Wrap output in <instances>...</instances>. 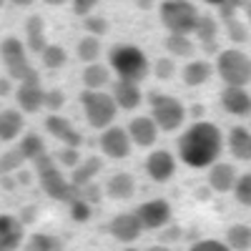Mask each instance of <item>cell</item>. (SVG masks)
Masks as SVG:
<instances>
[{
    "label": "cell",
    "mask_w": 251,
    "mask_h": 251,
    "mask_svg": "<svg viewBox=\"0 0 251 251\" xmlns=\"http://www.w3.org/2000/svg\"><path fill=\"white\" fill-rule=\"evenodd\" d=\"M224 151V136L219 126L196 121L178 136V158L191 169H208L219 161Z\"/></svg>",
    "instance_id": "1"
},
{
    "label": "cell",
    "mask_w": 251,
    "mask_h": 251,
    "mask_svg": "<svg viewBox=\"0 0 251 251\" xmlns=\"http://www.w3.org/2000/svg\"><path fill=\"white\" fill-rule=\"evenodd\" d=\"M108 68L121 78V80H133L141 83L151 71V63L146 53L138 46L131 43H118L108 50Z\"/></svg>",
    "instance_id": "2"
},
{
    "label": "cell",
    "mask_w": 251,
    "mask_h": 251,
    "mask_svg": "<svg viewBox=\"0 0 251 251\" xmlns=\"http://www.w3.org/2000/svg\"><path fill=\"white\" fill-rule=\"evenodd\" d=\"M33 166H35V174H38V178H40V186H43V191H46L50 199L63 201V203H71V201L80 199V188L73 186L66 176L60 174L55 158H50V156L46 153V156H40L38 161H33Z\"/></svg>",
    "instance_id": "3"
},
{
    "label": "cell",
    "mask_w": 251,
    "mask_h": 251,
    "mask_svg": "<svg viewBox=\"0 0 251 251\" xmlns=\"http://www.w3.org/2000/svg\"><path fill=\"white\" fill-rule=\"evenodd\" d=\"M158 13H161V23L166 30L183 33V35H194V28L201 15L191 0H163Z\"/></svg>",
    "instance_id": "4"
},
{
    "label": "cell",
    "mask_w": 251,
    "mask_h": 251,
    "mask_svg": "<svg viewBox=\"0 0 251 251\" xmlns=\"http://www.w3.org/2000/svg\"><path fill=\"white\" fill-rule=\"evenodd\" d=\"M0 58H3V66L8 71V78L10 80H18V83H25V80H38V71L28 63V48L23 40L18 38H5L0 43Z\"/></svg>",
    "instance_id": "5"
},
{
    "label": "cell",
    "mask_w": 251,
    "mask_h": 251,
    "mask_svg": "<svg viewBox=\"0 0 251 251\" xmlns=\"http://www.w3.org/2000/svg\"><path fill=\"white\" fill-rule=\"evenodd\" d=\"M80 106H83V113H86V121L98 131L113 126L116 113H118L113 96L106 93V91H88L86 88L80 93Z\"/></svg>",
    "instance_id": "6"
},
{
    "label": "cell",
    "mask_w": 251,
    "mask_h": 251,
    "mask_svg": "<svg viewBox=\"0 0 251 251\" xmlns=\"http://www.w3.org/2000/svg\"><path fill=\"white\" fill-rule=\"evenodd\" d=\"M216 73L226 86L246 88L251 83V58L239 48L221 50L219 58H216Z\"/></svg>",
    "instance_id": "7"
},
{
    "label": "cell",
    "mask_w": 251,
    "mask_h": 251,
    "mask_svg": "<svg viewBox=\"0 0 251 251\" xmlns=\"http://www.w3.org/2000/svg\"><path fill=\"white\" fill-rule=\"evenodd\" d=\"M151 103V118L156 121L158 131H178L183 121H186V108L183 103L174 96H166V93H151L149 96Z\"/></svg>",
    "instance_id": "8"
},
{
    "label": "cell",
    "mask_w": 251,
    "mask_h": 251,
    "mask_svg": "<svg viewBox=\"0 0 251 251\" xmlns=\"http://www.w3.org/2000/svg\"><path fill=\"white\" fill-rule=\"evenodd\" d=\"M136 216L146 228H151V231H156V228H166L171 224V203L163 201V199H151V201H143L138 208H136Z\"/></svg>",
    "instance_id": "9"
},
{
    "label": "cell",
    "mask_w": 251,
    "mask_h": 251,
    "mask_svg": "<svg viewBox=\"0 0 251 251\" xmlns=\"http://www.w3.org/2000/svg\"><path fill=\"white\" fill-rule=\"evenodd\" d=\"M98 143H100V151L108 158H126L131 153V136H128L126 128H121V126H108V128H103Z\"/></svg>",
    "instance_id": "10"
},
{
    "label": "cell",
    "mask_w": 251,
    "mask_h": 251,
    "mask_svg": "<svg viewBox=\"0 0 251 251\" xmlns=\"http://www.w3.org/2000/svg\"><path fill=\"white\" fill-rule=\"evenodd\" d=\"M46 131L58 138L63 146H71V149H80V143H83V136L80 131H75V126L68 121V118H63L58 113H50L46 118Z\"/></svg>",
    "instance_id": "11"
},
{
    "label": "cell",
    "mask_w": 251,
    "mask_h": 251,
    "mask_svg": "<svg viewBox=\"0 0 251 251\" xmlns=\"http://www.w3.org/2000/svg\"><path fill=\"white\" fill-rule=\"evenodd\" d=\"M146 174L149 178H153L156 183H166L169 178H174L176 174V158L171 151H153L149 158H146Z\"/></svg>",
    "instance_id": "12"
},
{
    "label": "cell",
    "mask_w": 251,
    "mask_h": 251,
    "mask_svg": "<svg viewBox=\"0 0 251 251\" xmlns=\"http://www.w3.org/2000/svg\"><path fill=\"white\" fill-rule=\"evenodd\" d=\"M15 100H18V106H20L23 113H38L40 108H43V100H46V91H43V86H40V78L18 83Z\"/></svg>",
    "instance_id": "13"
},
{
    "label": "cell",
    "mask_w": 251,
    "mask_h": 251,
    "mask_svg": "<svg viewBox=\"0 0 251 251\" xmlns=\"http://www.w3.org/2000/svg\"><path fill=\"white\" fill-rule=\"evenodd\" d=\"M221 106L226 113L246 118V116H251V93L239 86H226L221 91Z\"/></svg>",
    "instance_id": "14"
},
{
    "label": "cell",
    "mask_w": 251,
    "mask_h": 251,
    "mask_svg": "<svg viewBox=\"0 0 251 251\" xmlns=\"http://www.w3.org/2000/svg\"><path fill=\"white\" fill-rule=\"evenodd\" d=\"M108 231H111V236L116 241L131 244V241H136L143 234V226H141V221H138V216L133 211V214H118V216H113V221L108 224Z\"/></svg>",
    "instance_id": "15"
},
{
    "label": "cell",
    "mask_w": 251,
    "mask_h": 251,
    "mask_svg": "<svg viewBox=\"0 0 251 251\" xmlns=\"http://www.w3.org/2000/svg\"><path fill=\"white\" fill-rule=\"evenodd\" d=\"M126 131L131 136V143L141 146V149H149V146H153L156 138H158V126L151 116H136Z\"/></svg>",
    "instance_id": "16"
},
{
    "label": "cell",
    "mask_w": 251,
    "mask_h": 251,
    "mask_svg": "<svg viewBox=\"0 0 251 251\" xmlns=\"http://www.w3.org/2000/svg\"><path fill=\"white\" fill-rule=\"evenodd\" d=\"M111 96L116 100V106L123 108V111H133L141 106V100H143V93H141V86L133 80H116L113 83V88H111Z\"/></svg>",
    "instance_id": "17"
},
{
    "label": "cell",
    "mask_w": 251,
    "mask_h": 251,
    "mask_svg": "<svg viewBox=\"0 0 251 251\" xmlns=\"http://www.w3.org/2000/svg\"><path fill=\"white\" fill-rule=\"evenodd\" d=\"M239 174L231 163H224V161H216L214 166H208V186L219 194H228L234 191V183H236Z\"/></svg>",
    "instance_id": "18"
},
{
    "label": "cell",
    "mask_w": 251,
    "mask_h": 251,
    "mask_svg": "<svg viewBox=\"0 0 251 251\" xmlns=\"http://www.w3.org/2000/svg\"><path fill=\"white\" fill-rule=\"evenodd\" d=\"M23 244V221L0 214V251H15Z\"/></svg>",
    "instance_id": "19"
},
{
    "label": "cell",
    "mask_w": 251,
    "mask_h": 251,
    "mask_svg": "<svg viewBox=\"0 0 251 251\" xmlns=\"http://www.w3.org/2000/svg\"><path fill=\"white\" fill-rule=\"evenodd\" d=\"M226 146H228V151H231L234 158L249 161V156H251V128H244V126H234V128L228 131Z\"/></svg>",
    "instance_id": "20"
},
{
    "label": "cell",
    "mask_w": 251,
    "mask_h": 251,
    "mask_svg": "<svg viewBox=\"0 0 251 251\" xmlns=\"http://www.w3.org/2000/svg\"><path fill=\"white\" fill-rule=\"evenodd\" d=\"M48 46L46 40V23L40 15H30L25 20V48L30 53H43Z\"/></svg>",
    "instance_id": "21"
},
{
    "label": "cell",
    "mask_w": 251,
    "mask_h": 251,
    "mask_svg": "<svg viewBox=\"0 0 251 251\" xmlns=\"http://www.w3.org/2000/svg\"><path fill=\"white\" fill-rule=\"evenodd\" d=\"M106 194H108L111 199H116V201L131 199V196L136 194V178H133L131 174H126V171L113 174V176L108 178V183H106Z\"/></svg>",
    "instance_id": "22"
},
{
    "label": "cell",
    "mask_w": 251,
    "mask_h": 251,
    "mask_svg": "<svg viewBox=\"0 0 251 251\" xmlns=\"http://www.w3.org/2000/svg\"><path fill=\"white\" fill-rule=\"evenodd\" d=\"M25 128V118L20 111H0V141H15Z\"/></svg>",
    "instance_id": "23"
},
{
    "label": "cell",
    "mask_w": 251,
    "mask_h": 251,
    "mask_svg": "<svg viewBox=\"0 0 251 251\" xmlns=\"http://www.w3.org/2000/svg\"><path fill=\"white\" fill-rule=\"evenodd\" d=\"M111 83V68L103 63H88L83 71V86L88 91H103Z\"/></svg>",
    "instance_id": "24"
},
{
    "label": "cell",
    "mask_w": 251,
    "mask_h": 251,
    "mask_svg": "<svg viewBox=\"0 0 251 251\" xmlns=\"http://www.w3.org/2000/svg\"><path fill=\"white\" fill-rule=\"evenodd\" d=\"M100 169H103V161L98 156H91L86 161H80L73 169V174H71V183L78 186V188L86 186V183H93V178L100 174Z\"/></svg>",
    "instance_id": "25"
},
{
    "label": "cell",
    "mask_w": 251,
    "mask_h": 251,
    "mask_svg": "<svg viewBox=\"0 0 251 251\" xmlns=\"http://www.w3.org/2000/svg\"><path fill=\"white\" fill-rule=\"evenodd\" d=\"M211 73H214V66L208 60H191V63H186L183 71H181L186 86H203V83L211 78Z\"/></svg>",
    "instance_id": "26"
},
{
    "label": "cell",
    "mask_w": 251,
    "mask_h": 251,
    "mask_svg": "<svg viewBox=\"0 0 251 251\" xmlns=\"http://www.w3.org/2000/svg\"><path fill=\"white\" fill-rule=\"evenodd\" d=\"M226 246L231 249V251H249L251 249V226L234 224L226 231Z\"/></svg>",
    "instance_id": "27"
},
{
    "label": "cell",
    "mask_w": 251,
    "mask_h": 251,
    "mask_svg": "<svg viewBox=\"0 0 251 251\" xmlns=\"http://www.w3.org/2000/svg\"><path fill=\"white\" fill-rule=\"evenodd\" d=\"M18 151L23 153V158H25V161H38L40 156H46V153H48V149H46V141L40 138L38 133H25L23 138H20Z\"/></svg>",
    "instance_id": "28"
},
{
    "label": "cell",
    "mask_w": 251,
    "mask_h": 251,
    "mask_svg": "<svg viewBox=\"0 0 251 251\" xmlns=\"http://www.w3.org/2000/svg\"><path fill=\"white\" fill-rule=\"evenodd\" d=\"M166 50L176 58H188L194 53V40H191V35H183V33H169V38H166Z\"/></svg>",
    "instance_id": "29"
},
{
    "label": "cell",
    "mask_w": 251,
    "mask_h": 251,
    "mask_svg": "<svg viewBox=\"0 0 251 251\" xmlns=\"http://www.w3.org/2000/svg\"><path fill=\"white\" fill-rule=\"evenodd\" d=\"M194 35L199 38L201 46L216 43V35H219V23H216V18H211V15H199V23H196V28H194Z\"/></svg>",
    "instance_id": "30"
},
{
    "label": "cell",
    "mask_w": 251,
    "mask_h": 251,
    "mask_svg": "<svg viewBox=\"0 0 251 251\" xmlns=\"http://www.w3.org/2000/svg\"><path fill=\"white\" fill-rule=\"evenodd\" d=\"M100 50H103L100 48V38H96V35H86L78 43V58L86 63V66H88V63H98Z\"/></svg>",
    "instance_id": "31"
},
{
    "label": "cell",
    "mask_w": 251,
    "mask_h": 251,
    "mask_svg": "<svg viewBox=\"0 0 251 251\" xmlns=\"http://www.w3.org/2000/svg\"><path fill=\"white\" fill-rule=\"evenodd\" d=\"M40 60H43V66H46V68L58 71V68L66 66L68 53H66V48H63V46H53V43H48V46H46V50L40 53Z\"/></svg>",
    "instance_id": "32"
},
{
    "label": "cell",
    "mask_w": 251,
    "mask_h": 251,
    "mask_svg": "<svg viewBox=\"0 0 251 251\" xmlns=\"http://www.w3.org/2000/svg\"><path fill=\"white\" fill-rule=\"evenodd\" d=\"M28 251H63V241L53 234H33L28 239Z\"/></svg>",
    "instance_id": "33"
},
{
    "label": "cell",
    "mask_w": 251,
    "mask_h": 251,
    "mask_svg": "<svg viewBox=\"0 0 251 251\" xmlns=\"http://www.w3.org/2000/svg\"><path fill=\"white\" fill-rule=\"evenodd\" d=\"M23 163H25V158H23V153H20L18 149L5 151L3 156H0V174L8 176L13 171H20V166H23Z\"/></svg>",
    "instance_id": "34"
},
{
    "label": "cell",
    "mask_w": 251,
    "mask_h": 251,
    "mask_svg": "<svg viewBox=\"0 0 251 251\" xmlns=\"http://www.w3.org/2000/svg\"><path fill=\"white\" fill-rule=\"evenodd\" d=\"M234 196L241 206H249L251 208V171L249 174H241L234 183Z\"/></svg>",
    "instance_id": "35"
},
{
    "label": "cell",
    "mask_w": 251,
    "mask_h": 251,
    "mask_svg": "<svg viewBox=\"0 0 251 251\" xmlns=\"http://www.w3.org/2000/svg\"><path fill=\"white\" fill-rule=\"evenodd\" d=\"M226 35L231 38V43H246L249 40V28H246V23H241L239 18H231V20H226Z\"/></svg>",
    "instance_id": "36"
},
{
    "label": "cell",
    "mask_w": 251,
    "mask_h": 251,
    "mask_svg": "<svg viewBox=\"0 0 251 251\" xmlns=\"http://www.w3.org/2000/svg\"><path fill=\"white\" fill-rule=\"evenodd\" d=\"M68 208H71V219L78 221V224H86V221L91 219V214H93V206H91L88 201H83V199L71 201Z\"/></svg>",
    "instance_id": "37"
},
{
    "label": "cell",
    "mask_w": 251,
    "mask_h": 251,
    "mask_svg": "<svg viewBox=\"0 0 251 251\" xmlns=\"http://www.w3.org/2000/svg\"><path fill=\"white\" fill-rule=\"evenodd\" d=\"M83 28L88 30V35L100 38V35H106V33H108V20L91 13V15H86V20H83Z\"/></svg>",
    "instance_id": "38"
},
{
    "label": "cell",
    "mask_w": 251,
    "mask_h": 251,
    "mask_svg": "<svg viewBox=\"0 0 251 251\" xmlns=\"http://www.w3.org/2000/svg\"><path fill=\"white\" fill-rule=\"evenodd\" d=\"M249 3H251V0H224V3L219 5V15L224 18V23H226V20L236 18L239 10H246Z\"/></svg>",
    "instance_id": "39"
},
{
    "label": "cell",
    "mask_w": 251,
    "mask_h": 251,
    "mask_svg": "<svg viewBox=\"0 0 251 251\" xmlns=\"http://www.w3.org/2000/svg\"><path fill=\"white\" fill-rule=\"evenodd\" d=\"M153 73H156L158 80H169V78H174V73H176V63H174V58H158V60H156V66H153Z\"/></svg>",
    "instance_id": "40"
},
{
    "label": "cell",
    "mask_w": 251,
    "mask_h": 251,
    "mask_svg": "<svg viewBox=\"0 0 251 251\" xmlns=\"http://www.w3.org/2000/svg\"><path fill=\"white\" fill-rule=\"evenodd\" d=\"M55 161H58L60 166H66V169H75V166L80 163V153H78V149H71V146H63V151H58Z\"/></svg>",
    "instance_id": "41"
},
{
    "label": "cell",
    "mask_w": 251,
    "mask_h": 251,
    "mask_svg": "<svg viewBox=\"0 0 251 251\" xmlns=\"http://www.w3.org/2000/svg\"><path fill=\"white\" fill-rule=\"evenodd\" d=\"M63 103H66V93L53 88V91H46V100H43V108H48L50 113H58L63 108Z\"/></svg>",
    "instance_id": "42"
},
{
    "label": "cell",
    "mask_w": 251,
    "mask_h": 251,
    "mask_svg": "<svg viewBox=\"0 0 251 251\" xmlns=\"http://www.w3.org/2000/svg\"><path fill=\"white\" fill-rule=\"evenodd\" d=\"M188 251H231L226 246V241H216V239H203V241H196Z\"/></svg>",
    "instance_id": "43"
},
{
    "label": "cell",
    "mask_w": 251,
    "mask_h": 251,
    "mask_svg": "<svg viewBox=\"0 0 251 251\" xmlns=\"http://www.w3.org/2000/svg\"><path fill=\"white\" fill-rule=\"evenodd\" d=\"M80 199L83 201H88L91 206H96L100 201V188L96 183H86V186H80Z\"/></svg>",
    "instance_id": "44"
},
{
    "label": "cell",
    "mask_w": 251,
    "mask_h": 251,
    "mask_svg": "<svg viewBox=\"0 0 251 251\" xmlns=\"http://www.w3.org/2000/svg\"><path fill=\"white\" fill-rule=\"evenodd\" d=\"M71 3H73V10L78 15H91V10L100 3V0H71Z\"/></svg>",
    "instance_id": "45"
},
{
    "label": "cell",
    "mask_w": 251,
    "mask_h": 251,
    "mask_svg": "<svg viewBox=\"0 0 251 251\" xmlns=\"http://www.w3.org/2000/svg\"><path fill=\"white\" fill-rule=\"evenodd\" d=\"M178 236H181L178 226H171V228H166V231H163V241H178Z\"/></svg>",
    "instance_id": "46"
},
{
    "label": "cell",
    "mask_w": 251,
    "mask_h": 251,
    "mask_svg": "<svg viewBox=\"0 0 251 251\" xmlns=\"http://www.w3.org/2000/svg\"><path fill=\"white\" fill-rule=\"evenodd\" d=\"M13 91V80L10 78H0V96H10Z\"/></svg>",
    "instance_id": "47"
},
{
    "label": "cell",
    "mask_w": 251,
    "mask_h": 251,
    "mask_svg": "<svg viewBox=\"0 0 251 251\" xmlns=\"http://www.w3.org/2000/svg\"><path fill=\"white\" fill-rule=\"evenodd\" d=\"M33 216H35V208H25V211H23V224L33 221Z\"/></svg>",
    "instance_id": "48"
},
{
    "label": "cell",
    "mask_w": 251,
    "mask_h": 251,
    "mask_svg": "<svg viewBox=\"0 0 251 251\" xmlns=\"http://www.w3.org/2000/svg\"><path fill=\"white\" fill-rule=\"evenodd\" d=\"M13 5H20V8H28V5H33L35 0H10Z\"/></svg>",
    "instance_id": "49"
},
{
    "label": "cell",
    "mask_w": 251,
    "mask_h": 251,
    "mask_svg": "<svg viewBox=\"0 0 251 251\" xmlns=\"http://www.w3.org/2000/svg\"><path fill=\"white\" fill-rule=\"evenodd\" d=\"M191 116H194V118H201V116H203V106H194V108H191Z\"/></svg>",
    "instance_id": "50"
},
{
    "label": "cell",
    "mask_w": 251,
    "mask_h": 251,
    "mask_svg": "<svg viewBox=\"0 0 251 251\" xmlns=\"http://www.w3.org/2000/svg\"><path fill=\"white\" fill-rule=\"evenodd\" d=\"M3 186H5V188H13V186H15V181H13L10 176H5V178H3Z\"/></svg>",
    "instance_id": "51"
},
{
    "label": "cell",
    "mask_w": 251,
    "mask_h": 251,
    "mask_svg": "<svg viewBox=\"0 0 251 251\" xmlns=\"http://www.w3.org/2000/svg\"><path fill=\"white\" fill-rule=\"evenodd\" d=\"M146 251H171L169 246H151V249H146Z\"/></svg>",
    "instance_id": "52"
},
{
    "label": "cell",
    "mask_w": 251,
    "mask_h": 251,
    "mask_svg": "<svg viewBox=\"0 0 251 251\" xmlns=\"http://www.w3.org/2000/svg\"><path fill=\"white\" fill-rule=\"evenodd\" d=\"M48 5H63V3H68V0H46Z\"/></svg>",
    "instance_id": "53"
},
{
    "label": "cell",
    "mask_w": 251,
    "mask_h": 251,
    "mask_svg": "<svg viewBox=\"0 0 251 251\" xmlns=\"http://www.w3.org/2000/svg\"><path fill=\"white\" fill-rule=\"evenodd\" d=\"M18 178H20V183H30V176H28V174H20Z\"/></svg>",
    "instance_id": "54"
},
{
    "label": "cell",
    "mask_w": 251,
    "mask_h": 251,
    "mask_svg": "<svg viewBox=\"0 0 251 251\" xmlns=\"http://www.w3.org/2000/svg\"><path fill=\"white\" fill-rule=\"evenodd\" d=\"M203 3H208V5H216V8H219V5L224 3V0H203Z\"/></svg>",
    "instance_id": "55"
},
{
    "label": "cell",
    "mask_w": 251,
    "mask_h": 251,
    "mask_svg": "<svg viewBox=\"0 0 251 251\" xmlns=\"http://www.w3.org/2000/svg\"><path fill=\"white\" fill-rule=\"evenodd\" d=\"M244 13H246V20H249V25H251V3H249V8H246Z\"/></svg>",
    "instance_id": "56"
},
{
    "label": "cell",
    "mask_w": 251,
    "mask_h": 251,
    "mask_svg": "<svg viewBox=\"0 0 251 251\" xmlns=\"http://www.w3.org/2000/svg\"><path fill=\"white\" fill-rule=\"evenodd\" d=\"M123 251H141V249H133V246H128V249H123Z\"/></svg>",
    "instance_id": "57"
},
{
    "label": "cell",
    "mask_w": 251,
    "mask_h": 251,
    "mask_svg": "<svg viewBox=\"0 0 251 251\" xmlns=\"http://www.w3.org/2000/svg\"><path fill=\"white\" fill-rule=\"evenodd\" d=\"M3 3H5V0H0V8H3Z\"/></svg>",
    "instance_id": "58"
},
{
    "label": "cell",
    "mask_w": 251,
    "mask_h": 251,
    "mask_svg": "<svg viewBox=\"0 0 251 251\" xmlns=\"http://www.w3.org/2000/svg\"><path fill=\"white\" fill-rule=\"evenodd\" d=\"M249 161H251V156H249Z\"/></svg>",
    "instance_id": "59"
}]
</instances>
